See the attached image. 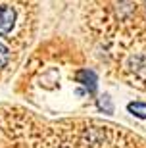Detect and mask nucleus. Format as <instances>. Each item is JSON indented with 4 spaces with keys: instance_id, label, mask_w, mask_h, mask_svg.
<instances>
[{
    "instance_id": "20e7f679",
    "label": "nucleus",
    "mask_w": 146,
    "mask_h": 148,
    "mask_svg": "<svg viewBox=\"0 0 146 148\" xmlns=\"http://www.w3.org/2000/svg\"><path fill=\"white\" fill-rule=\"evenodd\" d=\"M6 62H8V48L4 44H0V67L6 66Z\"/></svg>"
},
{
    "instance_id": "f03ea898",
    "label": "nucleus",
    "mask_w": 146,
    "mask_h": 148,
    "mask_svg": "<svg viewBox=\"0 0 146 148\" xmlns=\"http://www.w3.org/2000/svg\"><path fill=\"white\" fill-rule=\"evenodd\" d=\"M129 112H133L138 117H146V104H141V102H135V104H129Z\"/></svg>"
},
{
    "instance_id": "f257e3e1",
    "label": "nucleus",
    "mask_w": 146,
    "mask_h": 148,
    "mask_svg": "<svg viewBox=\"0 0 146 148\" xmlns=\"http://www.w3.org/2000/svg\"><path fill=\"white\" fill-rule=\"evenodd\" d=\"M16 23V12L10 6H0V35L10 33Z\"/></svg>"
},
{
    "instance_id": "7ed1b4c3",
    "label": "nucleus",
    "mask_w": 146,
    "mask_h": 148,
    "mask_svg": "<svg viewBox=\"0 0 146 148\" xmlns=\"http://www.w3.org/2000/svg\"><path fill=\"white\" fill-rule=\"evenodd\" d=\"M77 79H79V81H85V85L90 83V87H94V75L88 73V71H79L77 73Z\"/></svg>"
}]
</instances>
